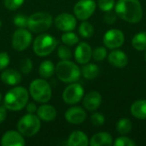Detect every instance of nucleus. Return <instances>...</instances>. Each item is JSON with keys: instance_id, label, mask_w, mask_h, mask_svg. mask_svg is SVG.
<instances>
[{"instance_id": "19", "label": "nucleus", "mask_w": 146, "mask_h": 146, "mask_svg": "<svg viewBox=\"0 0 146 146\" xmlns=\"http://www.w3.org/2000/svg\"><path fill=\"white\" fill-rule=\"evenodd\" d=\"M36 113L38 117L44 121H52L56 117V110L50 104L40 105Z\"/></svg>"}, {"instance_id": "10", "label": "nucleus", "mask_w": 146, "mask_h": 146, "mask_svg": "<svg viewBox=\"0 0 146 146\" xmlns=\"http://www.w3.org/2000/svg\"><path fill=\"white\" fill-rule=\"evenodd\" d=\"M84 96V88L78 83H71L63 91L62 99L63 101L70 105L78 104Z\"/></svg>"}, {"instance_id": "6", "label": "nucleus", "mask_w": 146, "mask_h": 146, "mask_svg": "<svg viewBox=\"0 0 146 146\" xmlns=\"http://www.w3.org/2000/svg\"><path fill=\"white\" fill-rule=\"evenodd\" d=\"M57 45L56 39L48 33H42L37 36L33 41V52L38 56H46L56 49Z\"/></svg>"}, {"instance_id": "42", "label": "nucleus", "mask_w": 146, "mask_h": 146, "mask_svg": "<svg viewBox=\"0 0 146 146\" xmlns=\"http://www.w3.org/2000/svg\"><path fill=\"white\" fill-rule=\"evenodd\" d=\"M1 26H2V21H1V20H0V27H1Z\"/></svg>"}, {"instance_id": "40", "label": "nucleus", "mask_w": 146, "mask_h": 146, "mask_svg": "<svg viewBox=\"0 0 146 146\" xmlns=\"http://www.w3.org/2000/svg\"><path fill=\"white\" fill-rule=\"evenodd\" d=\"M7 117V109L3 106H0V123H2Z\"/></svg>"}, {"instance_id": "26", "label": "nucleus", "mask_w": 146, "mask_h": 146, "mask_svg": "<svg viewBox=\"0 0 146 146\" xmlns=\"http://www.w3.org/2000/svg\"><path fill=\"white\" fill-rule=\"evenodd\" d=\"M133 128V123L132 121L127 118H121L118 121L116 125V130L120 134L125 135L131 132Z\"/></svg>"}, {"instance_id": "18", "label": "nucleus", "mask_w": 146, "mask_h": 146, "mask_svg": "<svg viewBox=\"0 0 146 146\" xmlns=\"http://www.w3.org/2000/svg\"><path fill=\"white\" fill-rule=\"evenodd\" d=\"M109 62L116 68H124L127 66L128 58L125 52L120 50H112L108 56Z\"/></svg>"}, {"instance_id": "33", "label": "nucleus", "mask_w": 146, "mask_h": 146, "mask_svg": "<svg viewBox=\"0 0 146 146\" xmlns=\"http://www.w3.org/2000/svg\"><path fill=\"white\" fill-rule=\"evenodd\" d=\"M25 0H4L3 4L4 7L9 10H15L19 9Z\"/></svg>"}, {"instance_id": "5", "label": "nucleus", "mask_w": 146, "mask_h": 146, "mask_svg": "<svg viewBox=\"0 0 146 146\" xmlns=\"http://www.w3.org/2000/svg\"><path fill=\"white\" fill-rule=\"evenodd\" d=\"M52 15L47 12H36L27 18L28 29L35 33H44L52 25Z\"/></svg>"}, {"instance_id": "29", "label": "nucleus", "mask_w": 146, "mask_h": 146, "mask_svg": "<svg viewBox=\"0 0 146 146\" xmlns=\"http://www.w3.org/2000/svg\"><path fill=\"white\" fill-rule=\"evenodd\" d=\"M57 56L61 60H69L72 57V52L66 45H60L57 50Z\"/></svg>"}, {"instance_id": "25", "label": "nucleus", "mask_w": 146, "mask_h": 146, "mask_svg": "<svg viewBox=\"0 0 146 146\" xmlns=\"http://www.w3.org/2000/svg\"><path fill=\"white\" fill-rule=\"evenodd\" d=\"M132 44L137 50H146V32L136 34L132 39Z\"/></svg>"}, {"instance_id": "39", "label": "nucleus", "mask_w": 146, "mask_h": 146, "mask_svg": "<svg viewBox=\"0 0 146 146\" xmlns=\"http://www.w3.org/2000/svg\"><path fill=\"white\" fill-rule=\"evenodd\" d=\"M26 110H27V113L34 114L37 111L38 108H37V106H36V104L34 103H29V104L27 103V105H26Z\"/></svg>"}, {"instance_id": "3", "label": "nucleus", "mask_w": 146, "mask_h": 146, "mask_svg": "<svg viewBox=\"0 0 146 146\" xmlns=\"http://www.w3.org/2000/svg\"><path fill=\"white\" fill-rule=\"evenodd\" d=\"M55 72L57 78L64 83L76 82L81 75L80 68L69 60L59 62L56 66Z\"/></svg>"}, {"instance_id": "31", "label": "nucleus", "mask_w": 146, "mask_h": 146, "mask_svg": "<svg viewBox=\"0 0 146 146\" xmlns=\"http://www.w3.org/2000/svg\"><path fill=\"white\" fill-rule=\"evenodd\" d=\"M14 24L19 28H25L27 27V18L25 15L17 14L13 19Z\"/></svg>"}, {"instance_id": "28", "label": "nucleus", "mask_w": 146, "mask_h": 146, "mask_svg": "<svg viewBox=\"0 0 146 146\" xmlns=\"http://www.w3.org/2000/svg\"><path fill=\"white\" fill-rule=\"evenodd\" d=\"M62 41L66 45H74L79 42V38L72 31L65 32L62 35Z\"/></svg>"}, {"instance_id": "32", "label": "nucleus", "mask_w": 146, "mask_h": 146, "mask_svg": "<svg viewBox=\"0 0 146 146\" xmlns=\"http://www.w3.org/2000/svg\"><path fill=\"white\" fill-rule=\"evenodd\" d=\"M33 69V62L30 58L23 59L20 63V70L24 74H28Z\"/></svg>"}, {"instance_id": "24", "label": "nucleus", "mask_w": 146, "mask_h": 146, "mask_svg": "<svg viewBox=\"0 0 146 146\" xmlns=\"http://www.w3.org/2000/svg\"><path fill=\"white\" fill-rule=\"evenodd\" d=\"M81 74L86 80H93L95 79L99 74V68L98 65L94 63H86L82 69Z\"/></svg>"}, {"instance_id": "14", "label": "nucleus", "mask_w": 146, "mask_h": 146, "mask_svg": "<svg viewBox=\"0 0 146 146\" xmlns=\"http://www.w3.org/2000/svg\"><path fill=\"white\" fill-rule=\"evenodd\" d=\"M92 57V47L86 42L80 43L74 51V58L80 64H86Z\"/></svg>"}, {"instance_id": "4", "label": "nucleus", "mask_w": 146, "mask_h": 146, "mask_svg": "<svg viewBox=\"0 0 146 146\" xmlns=\"http://www.w3.org/2000/svg\"><path fill=\"white\" fill-rule=\"evenodd\" d=\"M31 97L38 103L45 104L50 101L52 96V91L50 84L43 79L33 80L29 86Z\"/></svg>"}, {"instance_id": "12", "label": "nucleus", "mask_w": 146, "mask_h": 146, "mask_svg": "<svg viewBox=\"0 0 146 146\" xmlns=\"http://www.w3.org/2000/svg\"><path fill=\"white\" fill-rule=\"evenodd\" d=\"M77 25L76 18L68 13L59 14L55 18V26L57 29L62 32L73 31Z\"/></svg>"}, {"instance_id": "27", "label": "nucleus", "mask_w": 146, "mask_h": 146, "mask_svg": "<svg viewBox=\"0 0 146 146\" xmlns=\"http://www.w3.org/2000/svg\"><path fill=\"white\" fill-rule=\"evenodd\" d=\"M79 33L84 38H90L94 33V27L90 22L83 21L79 27Z\"/></svg>"}, {"instance_id": "41", "label": "nucleus", "mask_w": 146, "mask_h": 146, "mask_svg": "<svg viewBox=\"0 0 146 146\" xmlns=\"http://www.w3.org/2000/svg\"><path fill=\"white\" fill-rule=\"evenodd\" d=\"M1 101H2V95H1V93H0V103H1Z\"/></svg>"}, {"instance_id": "23", "label": "nucleus", "mask_w": 146, "mask_h": 146, "mask_svg": "<svg viewBox=\"0 0 146 146\" xmlns=\"http://www.w3.org/2000/svg\"><path fill=\"white\" fill-rule=\"evenodd\" d=\"M55 66L50 60L43 61L38 67V74L44 79H48L55 74Z\"/></svg>"}, {"instance_id": "7", "label": "nucleus", "mask_w": 146, "mask_h": 146, "mask_svg": "<svg viewBox=\"0 0 146 146\" xmlns=\"http://www.w3.org/2000/svg\"><path fill=\"white\" fill-rule=\"evenodd\" d=\"M40 119L34 114H27L23 115L17 123L18 131L26 137H32L36 135L40 130Z\"/></svg>"}, {"instance_id": "36", "label": "nucleus", "mask_w": 146, "mask_h": 146, "mask_svg": "<svg viewBox=\"0 0 146 146\" xmlns=\"http://www.w3.org/2000/svg\"><path fill=\"white\" fill-rule=\"evenodd\" d=\"M91 121L95 127H101L105 121L104 116L100 113H94L91 116Z\"/></svg>"}, {"instance_id": "11", "label": "nucleus", "mask_w": 146, "mask_h": 146, "mask_svg": "<svg viewBox=\"0 0 146 146\" xmlns=\"http://www.w3.org/2000/svg\"><path fill=\"white\" fill-rule=\"evenodd\" d=\"M124 41V34L119 29H110L104 36V44L109 49H117L123 44Z\"/></svg>"}, {"instance_id": "13", "label": "nucleus", "mask_w": 146, "mask_h": 146, "mask_svg": "<svg viewBox=\"0 0 146 146\" xmlns=\"http://www.w3.org/2000/svg\"><path fill=\"white\" fill-rule=\"evenodd\" d=\"M1 145L3 146H24L26 142L23 135L19 131L9 130L3 135Z\"/></svg>"}, {"instance_id": "22", "label": "nucleus", "mask_w": 146, "mask_h": 146, "mask_svg": "<svg viewBox=\"0 0 146 146\" xmlns=\"http://www.w3.org/2000/svg\"><path fill=\"white\" fill-rule=\"evenodd\" d=\"M131 114L137 119H146V100H138L131 106Z\"/></svg>"}, {"instance_id": "38", "label": "nucleus", "mask_w": 146, "mask_h": 146, "mask_svg": "<svg viewBox=\"0 0 146 146\" xmlns=\"http://www.w3.org/2000/svg\"><path fill=\"white\" fill-rule=\"evenodd\" d=\"M116 19H117V15H116V13H114V12H112L111 10L107 11V12L105 13L104 16V21H105L106 23H108V24H113V23H115V21H116Z\"/></svg>"}, {"instance_id": "35", "label": "nucleus", "mask_w": 146, "mask_h": 146, "mask_svg": "<svg viewBox=\"0 0 146 146\" xmlns=\"http://www.w3.org/2000/svg\"><path fill=\"white\" fill-rule=\"evenodd\" d=\"M114 145L115 146H134L136 145L135 142L133 140H132L130 138L122 136V137H119L115 139Z\"/></svg>"}, {"instance_id": "17", "label": "nucleus", "mask_w": 146, "mask_h": 146, "mask_svg": "<svg viewBox=\"0 0 146 146\" xmlns=\"http://www.w3.org/2000/svg\"><path fill=\"white\" fill-rule=\"evenodd\" d=\"M1 80L5 85L16 86L21 81V74L16 69H3L1 74Z\"/></svg>"}, {"instance_id": "20", "label": "nucleus", "mask_w": 146, "mask_h": 146, "mask_svg": "<svg viewBox=\"0 0 146 146\" xmlns=\"http://www.w3.org/2000/svg\"><path fill=\"white\" fill-rule=\"evenodd\" d=\"M89 139L85 133L80 130L74 131L68 137V145L69 146H87Z\"/></svg>"}, {"instance_id": "15", "label": "nucleus", "mask_w": 146, "mask_h": 146, "mask_svg": "<svg viewBox=\"0 0 146 146\" xmlns=\"http://www.w3.org/2000/svg\"><path fill=\"white\" fill-rule=\"evenodd\" d=\"M65 119L71 124H80L86 119V111L80 107H71L65 112Z\"/></svg>"}, {"instance_id": "2", "label": "nucleus", "mask_w": 146, "mask_h": 146, "mask_svg": "<svg viewBox=\"0 0 146 146\" xmlns=\"http://www.w3.org/2000/svg\"><path fill=\"white\" fill-rule=\"evenodd\" d=\"M29 94L27 90L22 86H15L4 96V107L12 111H19L26 107L28 103Z\"/></svg>"}, {"instance_id": "37", "label": "nucleus", "mask_w": 146, "mask_h": 146, "mask_svg": "<svg viewBox=\"0 0 146 146\" xmlns=\"http://www.w3.org/2000/svg\"><path fill=\"white\" fill-rule=\"evenodd\" d=\"M10 62V58L8 53L0 52V71L5 69Z\"/></svg>"}, {"instance_id": "9", "label": "nucleus", "mask_w": 146, "mask_h": 146, "mask_svg": "<svg viewBox=\"0 0 146 146\" xmlns=\"http://www.w3.org/2000/svg\"><path fill=\"white\" fill-rule=\"evenodd\" d=\"M96 9V3L94 0H80L74 7V13L77 19L86 21L94 13Z\"/></svg>"}, {"instance_id": "43", "label": "nucleus", "mask_w": 146, "mask_h": 146, "mask_svg": "<svg viewBox=\"0 0 146 146\" xmlns=\"http://www.w3.org/2000/svg\"><path fill=\"white\" fill-rule=\"evenodd\" d=\"M145 62H146V52H145Z\"/></svg>"}, {"instance_id": "8", "label": "nucleus", "mask_w": 146, "mask_h": 146, "mask_svg": "<svg viewBox=\"0 0 146 146\" xmlns=\"http://www.w3.org/2000/svg\"><path fill=\"white\" fill-rule=\"evenodd\" d=\"M33 36L31 33L25 28H19L15 30L12 36V47L16 51L25 50L32 43Z\"/></svg>"}, {"instance_id": "1", "label": "nucleus", "mask_w": 146, "mask_h": 146, "mask_svg": "<svg viewBox=\"0 0 146 146\" xmlns=\"http://www.w3.org/2000/svg\"><path fill=\"white\" fill-rule=\"evenodd\" d=\"M115 13L117 16L129 23H138L143 17V9L139 0H118Z\"/></svg>"}, {"instance_id": "30", "label": "nucleus", "mask_w": 146, "mask_h": 146, "mask_svg": "<svg viewBox=\"0 0 146 146\" xmlns=\"http://www.w3.org/2000/svg\"><path fill=\"white\" fill-rule=\"evenodd\" d=\"M107 56V50L104 47H97L92 51V57L95 61L101 62Z\"/></svg>"}, {"instance_id": "21", "label": "nucleus", "mask_w": 146, "mask_h": 146, "mask_svg": "<svg viewBox=\"0 0 146 146\" xmlns=\"http://www.w3.org/2000/svg\"><path fill=\"white\" fill-rule=\"evenodd\" d=\"M89 144L92 146H110L113 144V140L110 133L101 132L94 134L92 137Z\"/></svg>"}, {"instance_id": "16", "label": "nucleus", "mask_w": 146, "mask_h": 146, "mask_svg": "<svg viewBox=\"0 0 146 146\" xmlns=\"http://www.w3.org/2000/svg\"><path fill=\"white\" fill-rule=\"evenodd\" d=\"M101 104H102V96L99 92L96 91L90 92L83 98V105L89 111H93L98 110L100 107Z\"/></svg>"}, {"instance_id": "34", "label": "nucleus", "mask_w": 146, "mask_h": 146, "mask_svg": "<svg viewBox=\"0 0 146 146\" xmlns=\"http://www.w3.org/2000/svg\"><path fill=\"white\" fill-rule=\"evenodd\" d=\"M98 5L99 9L104 12L112 10L115 6V0H98Z\"/></svg>"}]
</instances>
